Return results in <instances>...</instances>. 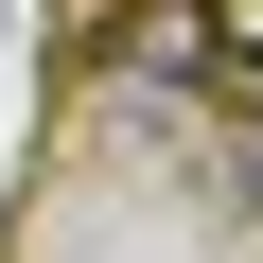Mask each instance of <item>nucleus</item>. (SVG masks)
<instances>
[{"instance_id":"obj_2","label":"nucleus","mask_w":263,"mask_h":263,"mask_svg":"<svg viewBox=\"0 0 263 263\" xmlns=\"http://www.w3.org/2000/svg\"><path fill=\"white\" fill-rule=\"evenodd\" d=\"M246 105H263V35H246Z\"/></svg>"},{"instance_id":"obj_3","label":"nucleus","mask_w":263,"mask_h":263,"mask_svg":"<svg viewBox=\"0 0 263 263\" xmlns=\"http://www.w3.org/2000/svg\"><path fill=\"white\" fill-rule=\"evenodd\" d=\"M246 193H263V141H246Z\"/></svg>"},{"instance_id":"obj_1","label":"nucleus","mask_w":263,"mask_h":263,"mask_svg":"<svg viewBox=\"0 0 263 263\" xmlns=\"http://www.w3.org/2000/svg\"><path fill=\"white\" fill-rule=\"evenodd\" d=\"M123 53H141V70H193V53H211V0H141Z\"/></svg>"}]
</instances>
